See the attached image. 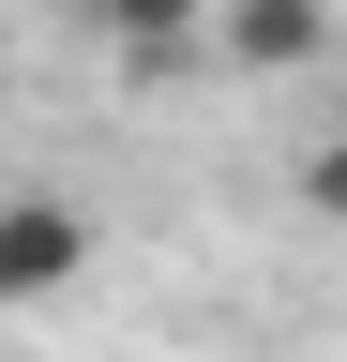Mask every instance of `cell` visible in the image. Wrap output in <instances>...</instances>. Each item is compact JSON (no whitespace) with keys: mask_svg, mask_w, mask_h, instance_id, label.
<instances>
[{"mask_svg":"<svg viewBox=\"0 0 347 362\" xmlns=\"http://www.w3.org/2000/svg\"><path fill=\"white\" fill-rule=\"evenodd\" d=\"M302 211L347 226V136H317V151H302Z\"/></svg>","mask_w":347,"mask_h":362,"instance_id":"277c9868","label":"cell"},{"mask_svg":"<svg viewBox=\"0 0 347 362\" xmlns=\"http://www.w3.org/2000/svg\"><path fill=\"white\" fill-rule=\"evenodd\" d=\"M196 16H211V0H106V45H121V76H166V61L196 45Z\"/></svg>","mask_w":347,"mask_h":362,"instance_id":"3957f363","label":"cell"},{"mask_svg":"<svg viewBox=\"0 0 347 362\" xmlns=\"http://www.w3.org/2000/svg\"><path fill=\"white\" fill-rule=\"evenodd\" d=\"M91 272V211L76 197H0V302H61Z\"/></svg>","mask_w":347,"mask_h":362,"instance_id":"6da1fadb","label":"cell"},{"mask_svg":"<svg viewBox=\"0 0 347 362\" xmlns=\"http://www.w3.org/2000/svg\"><path fill=\"white\" fill-rule=\"evenodd\" d=\"M211 30H227L242 76H302V61L332 45V0H211Z\"/></svg>","mask_w":347,"mask_h":362,"instance_id":"7a4b0ae2","label":"cell"}]
</instances>
